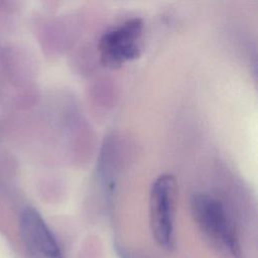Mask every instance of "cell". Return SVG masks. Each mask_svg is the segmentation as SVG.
<instances>
[{
	"instance_id": "cell-4",
	"label": "cell",
	"mask_w": 258,
	"mask_h": 258,
	"mask_svg": "<svg viewBox=\"0 0 258 258\" xmlns=\"http://www.w3.org/2000/svg\"><path fill=\"white\" fill-rule=\"evenodd\" d=\"M19 231L29 258H64L53 233L34 208L22 210Z\"/></svg>"
},
{
	"instance_id": "cell-1",
	"label": "cell",
	"mask_w": 258,
	"mask_h": 258,
	"mask_svg": "<svg viewBox=\"0 0 258 258\" xmlns=\"http://www.w3.org/2000/svg\"><path fill=\"white\" fill-rule=\"evenodd\" d=\"M189 209L202 235L217 252L227 258H241L238 235L222 201L208 194H195Z\"/></svg>"
},
{
	"instance_id": "cell-2",
	"label": "cell",
	"mask_w": 258,
	"mask_h": 258,
	"mask_svg": "<svg viewBox=\"0 0 258 258\" xmlns=\"http://www.w3.org/2000/svg\"><path fill=\"white\" fill-rule=\"evenodd\" d=\"M143 28L142 19L134 17L105 31L98 43L101 63L109 69H118L136 59L142 49Z\"/></svg>"
},
{
	"instance_id": "cell-5",
	"label": "cell",
	"mask_w": 258,
	"mask_h": 258,
	"mask_svg": "<svg viewBox=\"0 0 258 258\" xmlns=\"http://www.w3.org/2000/svg\"><path fill=\"white\" fill-rule=\"evenodd\" d=\"M119 255L122 257V258H136L135 256H131V255H129L127 252H125L124 250H119Z\"/></svg>"
},
{
	"instance_id": "cell-3",
	"label": "cell",
	"mask_w": 258,
	"mask_h": 258,
	"mask_svg": "<svg viewBox=\"0 0 258 258\" xmlns=\"http://www.w3.org/2000/svg\"><path fill=\"white\" fill-rule=\"evenodd\" d=\"M176 181L163 173L155 178L149 191V224L155 242L165 250L174 247L173 212Z\"/></svg>"
}]
</instances>
